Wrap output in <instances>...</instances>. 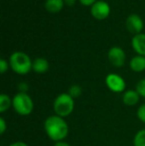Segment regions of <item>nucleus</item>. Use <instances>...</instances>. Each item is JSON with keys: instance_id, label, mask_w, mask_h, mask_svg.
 I'll return each instance as SVG.
<instances>
[{"instance_id": "obj_1", "label": "nucleus", "mask_w": 145, "mask_h": 146, "mask_svg": "<svg viewBox=\"0 0 145 146\" xmlns=\"http://www.w3.org/2000/svg\"><path fill=\"white\" fill-rule=\"evenodd\" d=\"M44 129L51 140L55 142L63 141L69 134V125L65 118L58 115H51L45 119Z\"/></svg>"}, {"instance_id": "obj_2", "label": "nucleus", "mask_w": 145, "mask_h": 146, "mask_svg": "<svg viewBox=\"0 0 145 146\" xmlns=\"http://www.w3.org/2000/svg\"><path fill=\"white\" fill-rule=\"evenodd\" d=\"M10 68L18 75H27L32 70L33 62L30 57L24 52H14L9 59Z\"/></svg>"}, {"instance_id": "obj_3", "label": "nucleus", "mask_w": 145, "mask_h": 146, "mask_svg": "<svg viewBox=\"0 0 145 146\" xmlns=\"http://www.w3.org/2000/svg\"><path fill=\"white\" fill-rule=\"evenodd\" d=\"M73 108H75V100L68 92L60 94L55 98L53 104V110L55 114L63 118L72 114Z\"/></svg>"}, {"instance_id": "obj_4", "label": "nucleus", "mask_w": 145, "mask_h": 146, "mask_svg": "<svg viewBox=\"0 0 145 146\" xmlns=\"http://www.w3.org/2000/svg\"><path fill=\"white\" fill-rule=\"evenodd\" d=\"M12 108L19 115L27 116L33 112L34 102L27 92H18L12 98Z\"/></svg>"}, {"instance_id": "obj_5", "label": "nucleus", "mask_w": 145, "mask_h": 146, "mask_svg": "<svg viewBox=\"0 0 145 146\" xmlns=\"http://www.w3.org/2000/svg\"><path fill=\"white\" fill-rule=\"evenodd\" d=\"M105 84L112 92L119 94V92H125V81L117 74H109L105 78Z\"/></svg>"}, {"instance_id": "obj_6", "label": "nucleus", "mask_w": 145, "mask_h": 146, "mask_svg": "<svg viewBox=\"0 0 145 146\" xmlns=\"http://www.w3.org/2000/svg\"><path fill=\"white\" fill-rule=\"evenodd\" d=\"M91 13L95 19L105 20L110 14V6L107 2L99 0L91 7Z\"/></svg>"}, {"instance_id": "obj_7", "label": "nucleus", "mask_w": 145, "mask_h": 146, "mask_svg": "<svg viewBox=\"0 0 145 146\" xmlns=\"http://www.w3.org/2000/svg\"><path fill=\"white\" fill-rule=\"evenodd\" d=\"M107 57H109V61L110 62V64L116 68L122 67L125 63V52L120 47L114 46L110 48L109 53H107Z\"/></svg>"}, {"instance_id": "obj_8", "label": "nucleus", "mask_w": 145, "mask_h": 146, "mask_svg": "<svg viewBox=\"0 0 145 146\" xmlns=\"http://www.w3.org/2000/svg\"><path fill=\"white\" fill-rule=\"evenodd\" d=\"M125 26H126V29L129 31L130 33H132V34L134 35L140 34L144 27L143 20L137 14H130L126 18Z\"/></svg>"}, {"instance_id": "obj_9", "label": "nucleus", "mask_w": 145, "mask_h": 146, "mask_svg": "<svg viewBox=\"0 0 145 146\" xmlns=\"http://www.w3.org/2000/svg\"><path fill=\"white\" fill-rule=\"evenodd\" d=\"M131 46L133 50L137 53L139 56L145 57V34L140 33V34L134 35L131 41Z\"/></svg>"}, {"instance_id": "obj_10", "label": "nucleus", "mask_w": 145, "mask_h": 146, "mask_svg": "<svg viewBox=\"0 0 145 146\" xmlns=\"http://www.w3.org/2000/svg\"><path fill=\"white\" fill-rule=\"evenodd\" d=\"M140 100V96L136 90H127L123 92L122 96V102L127 106H133L138 104Z\"/></svg>"}, {"instance_id": "obj_11", "label": "nucleus", "mask_w": 145, "mask_h": 146, "mask_svg": "<svg viewBox=\"0 0 145 146\" xmlns=\"http://www.w3.org/2000/svg\"><path fill=\"white\" fill-rule=\"evenodd\" d=\"M129 67L132 71L136 73L145 71V57L139 56V55L133 57L129 62Z\"/></svg>"}, {"instance_id": "obj_12", "label": "nucleus", "mask_w": 145, "mask_h": 146, "mask_svg": "<svg viewBox=\"0 0 145 146\" xmlns=\"http://www.w3.org/2000/svg\"><path fill=\"white\" fill-rule=\"evenodd\" d=\"M32 70L37 74H44L49 70V62L45 58H37L33 61Z\"/></svg>"}, {"instance_id": "obj_13", "label": "nucleus", "mask_w": 145, "mask_h": 146, "mask_svg": "<svg viewBox=\"0 0 145 146\" xmlns=\"http://www.w3.org/2000/svg\"><path fill=\"white\" fill-rule=\"evenodd\" d=\"M64 0H46L45 8L50 13H58L64 7Z\"/></svg>"}, {"instance_id": "obj_14", "label": "nucleus", "mask_w": 145, "mask_h": 146, "mask_svg": "<svg viewBox=\"0 0 145 146\" xmlns=\"http://www.w3.org/2000/svg\"><path fill=\"white\" fill-rule=\"evenodd\" d=\"M12 106V98L6 94H0V112H5Z\"/></svg>"}, {"instance_id": "obj_15", "label": "nucleus", "mask_w": 145, "mask_h": 146, "mask_svg": "<svg viewBox=\"0 0 145 146\" xmlns=\"http://www.w3.org/2000/svg\"><path fill=\"white\" fill-rule=\"evenodd\" d=\"M133 146H145V129H140L133 138Z\"/></svg>"}, {"instance_id": "obj_16", "label": "nucleus", "mask_w": 145, "mask_h": 146, "mask_svg": "<svg viewBox=\"0 0 145 146\" xmlns=\"http://www.w3.org/2000/svg\"><path fill=\"white\" fill-rule=\"evenodd\" d=\"M81 92H83V90H81V88L77 85L71 86V87L69 88V90H68V94L72 96L73 100L77 98H79V96H81Z\"/></svg>"}, {"instance_id": "obj_17", "label": "nucleus", "mask_w": 145, "mask_h": 146, "mask_svg": "<svg viewBox=\"0 0 145 146\" xmlns=\"http://www.w3.org/2000/svg\"><path fill=\"white\" fill-rule=\"evenodd\" d=\"M135 90L139 94L140 96L145 98V79H142L138 82L137 85H136V90Z\"/></svg>"}, {"instance_id": "obj_18", "label": "nucleus", "mask_w": 145, "mask_h": 146, "mask_svg": "<svg viewBox=\"0 0 145 146\" xmlns=\"http://www.w3.org/2000/svg\"><path fill=\"white\" fill-rule=\"evenodd\" d=\"M137 117L140 121L145 123V104H141L137 110Z\"/></svg>"}, {"instance_id": "obj_19", "label": "nucleus", "mask_w": 145, "mask_h": 146, "mask_svg": "<svg viewBox=\"0 0 145 146\" xmlns=\"http://www.w3.org/2000/svg\"><path fill=\"white\" fill-rule=\"evenodd\" d=\"M9 64L6 60L4 59H0V73L1 74H5L6 71L8 70V67H9Z\"/></svg>"}, {"instance_id": "obj_20", "label": "nucleus", "mask_w": 145, "mask_h": 146, "mask_svg": "<svg viewBox=\"0 0 145 146\" xmlns=\"http://www.w3.org/2000/svg\"><path fill=\"white\" fill-rule=\"evenodd\" d=\"M7 129V125H6V121L3 117H0V134H4Z\"/></svg>"}, {"instance_id": "obj_21", "label": "nucleus", "mask_w": 145, "mask_h": 146, "mask_svg": "<svg viewBox=\"0 0 145 146\" xmlns=\"http://www.w3.org/2000/svg\"><path fill=\"white\" fill-rule=\"evenodd\" d=\"M18 88H19L20 92H27V90H29V87H28V85L26 83L22 82V83L19 84V86H18Z\"/></svg>"}, {"instance_id": "obj_22", "label": "nucleus", "mask_w": 145, "mask_h": 146, "mask_svg": "<svg viewBox=\"0 0 145 146\" xmlns=\"http://www.w3.org/2000/svg\"><path fill=\"white\" fill-rule=\"evenodd\" d=\"M79 2L83 6H93L97 2V0H79Z\"/></svg>"}, {"instance_id": "obj_23", "label": "nucleus", "mask_w": 145, "mask_h": 146, "mask_svg": "<svg viewBox=\"0 0 145 146\" xmlns=\"http://www.w3.org/2000/svg\"><path fill=\"white\" fill-rule=\"evenodd\" d=\"M8 146H29L27 143L23 142V141H16V142H13L11 144H9Z\"/></svg>"}, {"instance_id": "obj_24", "label": "nucleus", "mask_w": 145, "mask_h": 146, "mask_svg": "<svg viewBox=\"0 0 145 146\" xmlns=\"http://www.w3.org/2000/svg\"><path fill=\"white\" fill-rule=\"evenodd\" d=\"M54 146H71L68 142H66L65 140L63 141H59V142H55Z\"/></svg>"}, {"instance_id": "obj_25", "label": "nucleus", "mask_w": 145, "mask_h": 146, "mask_svg": "<svg viewBox=\"0 0 145 146\" xmlns=\"http://www.w3.org/2000/svg\"><path fill=\"white\" fill-rule=\"evenodd\" d=\"M64 1H65V4L70 6V7H73L75 4V0H64Z\"/></svg>"}]
</instances>
